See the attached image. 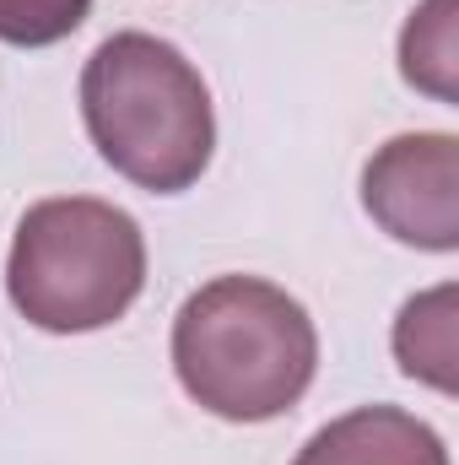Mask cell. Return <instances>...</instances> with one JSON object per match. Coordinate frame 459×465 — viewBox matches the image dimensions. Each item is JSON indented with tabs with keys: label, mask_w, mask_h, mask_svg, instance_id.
<instances>
[{
	"label": "cell",
	"mask_w": 459,
	"mask_h": 465,
	"mask_svg": "<svg viewBox=\"0 0 459 465\" xmlns=\"http://www.w3.org/2000/svg\"><path fill=\"white\" fill-rule=\"evenodd\" d=\"M173 373L184 395L222 422H276L319 373V331L287 287L217 276L190 292L173 320Z\"/></svg>",
	"instance_id": "cell-1"
},
{
	"label": "cell",
	"mask_w": 459,
	"mask_h": 465,
	"mask_svg": "<svg viewBox=\"0 0 459 465\" xmlns=\"http://www.w3.org/2000/svg\"><path fill=\"white\" fill-rule=\"evenodd\" d=\"M82 119L98 157L151 195L200 184L217 152L206 76L157 33H114L82 71Z\"/></svg>",
	"instance_id": "cell-2"
},
{
	"label": "cell",
	"mask_w": 459,
	"mask_h": 465,
	"mask_svg": "<svg viewBox=\"0 0 459 465\" xmlns=\"http://www.w3.org/2000/svg\"><path fill=\"white\" fill-rule=\"evenodd\" d=\"M146 287V238L130 212L98 195H54L22 212L5 292L49 336H87L130 314Z\"/></svg>",
	"instance_id": "cell-3"
},
{
	"label": "cell",
	"mask_w": 459,
	"mask_h": 465,
	"mask_svg": "<svg viewBox=\"0 0 459 465\" xmlns=\"http://www.w3.org/2000/svg\"><path fill=\"white\" fill-rule=\"evenodd\" d=\"M362 206L411 249H459V141L449 130H411L384 141L362 168Z\"/></svg>",
	"instance_id": "cell-4"
},
{
	"label": "cell",
	"mask_w": 459,
	"mask_h": 465,
	"mask_svg": "<svg viewBox=\"0 0 459 465\" xmlns=\"http://www.w3.org/2000/svg\"><path fill=\"white\" fill-rule=\"evenodd\" d=\"M292 465H449L438 428L400 406H356L325 422Z\"/></svg>",
	"instance_id": "cell-5"
},
{
	"label": "cell",
	"mask_w": 459,
	"mask_h": 465,
	"mask_svg": "<svg viewBox=\"0 0 459 465\" xmlns=\"http://www.w3.org/2000/svg\"><path fill=\"white\" fill-rule=\"evenodd\" d=\"M454 298L459 292L444 282V287L411 298V303L400 309V320H395V357H400V368H405L411 379L444 390V395L459 390V373H454V362H459Z\"/></svg>",
	"instance_id": "cell-6"
},
{
	"label": "cell",
	"mask_w": 459,
	"mask_h": 465,
	"mask_svg": "<svg viewBox=\"0 0 459 465\" xmlns=\"http://www.w3.org/2000/svg\"><path fill=\"white\" fill-rule=\"evenodd\" d=\"M459 44H454V0H422L400 33V76L438 98V104H454L459 98Z\"/></svg>",
	"instance_id": "cell-7"
},
{
	"label": "cell",
	"mask_w": 459,
	"mask_h": 465,
	"mask_svg": "<svg viewBox=\"0 0 459 465\" xmlns=\"http://www.w3.org/2000/svg\"><path fill=\"white\" fill-rule=\"evenodd\" d=\"M93 16V0H0V44L49 49Z\"/></svg>",
	"instance_id": "cell-8"
}]
</instances>
